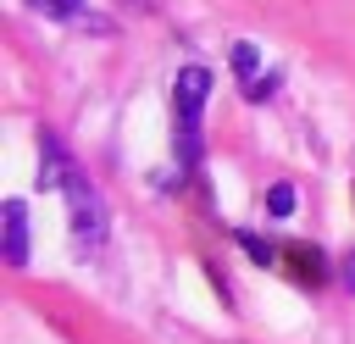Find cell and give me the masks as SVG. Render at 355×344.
Returning a JSON list of instances; mask_svg holds the SVG:
<instances>
[{"label": "cell", "instance_id": "6da1fadb", "mask_svg": "<svg viewBox=\"0 0 355 344\" xmlns=\"http://www.w3.org/2000/svg\"><path fill=\"white\" fill-rule=\"evenodd\" d=\"M39 144H44V178H50V183H61V194H67L72 250H78V255H94V250L105 244V233H111V211H105L100 189H94L72 161H67V150H61V139H55V133H44Z\"/></svg>", "mask_w": 355, "mask_h": 344}, {"label": "cell", "instance_id": "7a4b0ae2", "mask_svg": "<svg viewBox=\"0 0 355 344\" xmlns=\"http://www.w3.org/2000/svg\"><path fill=\"white\" fill-rule=\"evenodd\" d=\"M205 94H211V72H205V67H183L178 83H172V122H178L183 166L200 161V117H205Z\"/></svg>", "mask_w": 355, "mask_h": 344}, {"label": "cell", "instance_id": "3957f363", "mask_svg": "<svg viewBox=\"0 0 355 344\" xmlns=\"http://www.w3.org/2000/svg\"><path fill=\"white\" fill-rule=\"evenodd\" d=\"M277 261H283V272H288L294 283H305V289H316V283L327 277V261H322V250H311V244H288Z\"/></svg>", "mask_w": 355, "mask_h": 344}, {"label": "cell", "instance_id": "277c9868", "mask_svg": "<svg viewBox=\"0 0 355 344\" xmlns=\"http://www.w3.org/2000/svg\"><path fill=\"white\" fill-rule=\"evenodd\" d=\"M0 216H6V261L22 266V261H28V205H22V200H6Z\"/></svg>", "mask_w": 355, "mask_h": 344}, {"label": "cell", "instance_id": "5b68a950", "mask_svg": "<svg viewBox=\"0 0 355 344\" xmlns=\"http://www.w3.org/2000/svg\"><path fill=\"white\" fill-rule=\"evenodd\" d=\"M255 67H261V50L255 44H233V72L239 78H255Z\"/></svg>", "mask_w": 355, "mask_h": 344}, {"label": "cell", "instance_id": "8992f818", "mask_svg": "<svg viewBox=\"0 0 355 344\" xmlns=\"http://www.w3.org/2000/svg\"><path fill=\"white\" fill-rule=\"evenodd\" d=\"M33 11H44V17H78L83 11V0H28Z\"/></svg>", "mask_w": 355, "mask_h": 344}, {"label": "cell", "instance_id": "52a82bcc", "mask_svg": "<svg viewBox=\"0 0 355 344\" xmlns=\"http://www.w3.org/2000/svg\"><path fill=\"white\" fill-rule=\"evenodd\" d=\"M266 205H272V216H288V211H294V189H288V183H277V189L266 194Z\"/></svg>", "mask_w": 355, "mask_h": 344}, {"label": "cell", "instance_id": "ba28073f", "mask_svg": "<svg viewBox=\"0 0 355 344\" xmlns=\"http://www.w3.org/2000/svg\"><path fill=\"white\" fill-rule=\"evenodd\" d=\"M239 244H244V250H250V255H255V261H277V255H272V250H266V244H261V239H255V233H239Z\"/></svg>", "mask_w": 355, "mask_h": 344}, {"label": "cell", "instance_id": "9c48e42d", "mask_svg": "<svg viewBox=\"0 0 355 344\" xmlns=\"http://www.w3.org/2000/svg\"><path fill=\"white\" fill-rule=\"evenodd\" d=\"M344 283L355 289V255H344Z\"/></svg>", "mask_w": 355, "mask_h": 344}]
</instances>
